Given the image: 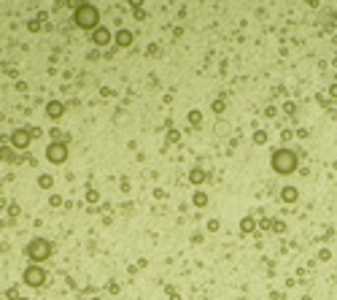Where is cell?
Wrapping results in <instances>:
<instances>
[{
  "label": "cell",
  "instance_id": "6da1fadb",
  "mask_svg": "<svg viewBox=\"0 0 337 300\" xmlns=\"http://www.w3.org/2000/svg\"><path fill=\"white\" fill-rule=\"evenodd\" d=\"M273 168H275L278 173H291V171L297 168V157H294L291 152H286V149H283V152H278V154L273 157Z\"/></svg>",
  "mask_w": 337,
  "mask_h": 300
},
{
  "label": "cell",
  "instance_id": "ba28073f",
  "mask_svg": "<svg viewBox=\"0 0 337 300\" xmlns=\"http://www.w3.org/2000/svg\"><path fill=\"white\" fill-rule=\"evenodd\" d=\"M14 143H17V146L22 149L24 143H27V136H24V133H17V136H14Z\"/></svg>",
  "mask_w": 337,
  "mask_h": 300
},
{
  "label": "cell",
  "instance_id": "277c9868",
  "mask_svg": "<svg viewBox=\"0 0 337 300\" xmlns=\"http://www.w3.org/2000/svg\"><path fill=\"white\" fill-rule=\"evenodd\" d=\"M43 276H46V273H43L41 268H27V271H24V281L33 284V287H41V284H43Z\"/></svg>",
  "mask_w": 337,
  "mask_h": 300
},
{
  "label": "cell",
  "instance_id": "30bf717a",
  "mask_svg": "<svg viewBox=\"0 0 337 300\" xmlns=\"http://www.w3.org/2000/svg\"><path fill=\"white\" fill-rule=\"evenodd\" d=\"M194 203H197V206H203V203H205V195L197 192V195H194Z\"/></svg>",
  "mask_w": 337,
  "mask_h": 300
},
{
  "label": "cell",
  "instance_id": "9c48e42d",
  "mask_svg": "<svg viewBox=\"0 0 337 300\" xmlns=\"http://www.w3.org/2000/svg\"><path fill=\"white\" fill-rule=\"evenodd\" d=\"M294 198H297V192H294L291 187H289V189H283V200H294Z\"/></svg>",
  "mask_w": 337,
  "mask_h": 300
},
{
  "label": "cell",
  "instance_id": "52a82bcc",
  "mask_svg": "<svg viewBox=\"0 0 337 300\" xmlns=\"http://www.w3.org/2000/svg\"><path fill=\"white\" fill-rule=\"evenodd\" d=\"M116 43L119 46H130V43H132V36H130L127 30H122V33L116 36Z\"/></svg>",
  "mask_w": 337,
  "mask_h": 300
},
{
  "label": "cell",
  "instance_id": "5b68a950",
  "mask_svg": "<svg viewBox=\"0 0 337 300\" xmlns=\"http://www.w3.org/2000/svg\"><path fill=\"white\" fill-rule=\"evenodd\" d=\"M49 157H52L54 162H59V160H65V146H62V143H54V146L49 149Z\"/></svg>",
  "mask_w": 337,
  "mask_h": 300
},
{
  "label": "cell",
  "instance_id": "8992f818",
  "mask_svg": "<svg viewBox=\"0 0 337 300\" xmlns=\"http://www.w3.org/2000/svg\"><path fill=\"white\" fill-rule=\"evenodd\" d=\"M108 38H111L108 30H97V33H94V43H97V46H105V43H108Z\"/></svg>",
  "mask_w": 337,
  "mask_h": 300
},
{
  "label": "cell",
  "instance_id": "3957f363",
  "mask_svg": "<svg viewBox=\"0 0 337 300\" xmlns=\"http://www.w3.org/2000/svg\"><path fill=\"white\" fill-rule=\"evenodd\" d=\"M49 252H52V246H49L46 241H33V243H30V249H27V254L35 260V262H38V260H46Z\"/></svg>",
  "mask_w": 337,
  "mask_h": 300
},
{
  "label": "cell",
  "instance_id": "8fae6325",
  "mask_svg": "<svg viewBox=\"0 0 337 300\" xmlns=\"http://www.w3.org/2000/svg\"><path fill=\"white\" fill-rule=\"evenodd\" d=\"M192 181H203V171H194L192 173Z\"/></svg>",
  "mask_w": 337,
  "mask_h": 300
},
{
  "label": "cell",
  "instance_id": "7a4b0ae2",
  "mask_svg": "<svg viewBox=\"0 0 337 300\" xmlns=\"http://www.w3.org/2000/svg\"><path fill=\"white\" fill-rule=\"evenodd\" d=\"M76 22L81 24V27H94V24H97V8L81 6V8L76 11Z\"/></svg>",
  "mask_w": 337,
  "mask_h": 300
}]
</instances>
